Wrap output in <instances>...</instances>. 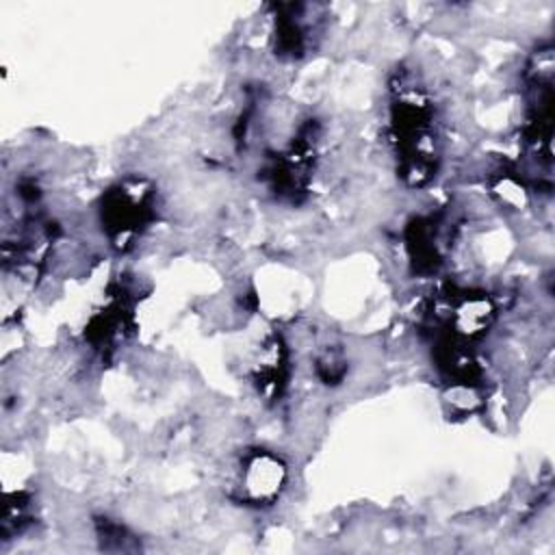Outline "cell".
Listing matches in <instances>:
<instances>
[{
	"mask_svg": "<svg viewBox=\"0 0 555 555\" xmlns=\"http://www.w3.org/2000/svg\"><path fill=\"white\" fill-rule=\"evenodd\" d=\"M392 141L410 184H425L436 169L431 108L416 89H401L392 104Z\"/></svg>",
	"mask_w": 555,
	"mask_h": 555,
	"instance_id": "obj_1",
	"label": "cell"
},
{
	"mask_svg": "<svg viewBox=\"0 0 555 555\" xmlns=\"http://www.w3.org/2000/svg\"><path fill=\"white\" fill-rule=\"evenodd\" d=\"M152 191L143 180H126L111 189L102 204V223L117 247L137 236L152 212Z\"/></svg>",
	"mask_w": 555,
	"mask_h": 555,
	"instance_id": "obj_2",
	"label": "cell"
},
{
	"mask_svg": "<svg viewBox=\"0 0 555 555\" xmlns=\"http://www.w3.org/2000/svg\"><path fill=\"white\" fill-rule=\"evenodd\" d=\"M286 464L271 451L256 449L241 460L234 477L236 499L247 505H271L284 490Z\"/></svg>",
	"mask_w": 555,
	"mask_h": 555,
	"instance_id": "obj_3",
	"label": "cell"
}]
</instances>
